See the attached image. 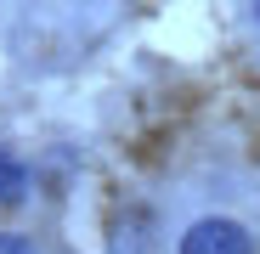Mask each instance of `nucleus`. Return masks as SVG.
Wrapping results in <instances>:
<instances>
[{
  "label": "nucleus",
  "instance_id": "obj_3",
  "mask_svg": "<svg viewBox=\"0 0 260 254\" xmlns=\"http://www.w3.org/2000/svg\"><path fill=\"white\" fill-rule=\"evenodd\" d=\"M0 254H34V248H28L23 237H0Z\"/></svg>",
  "mask_w": 260,
  "mask_h": 254
},
{
  "label": "nucleus",
  "instance_id": "obj_1",
  "mask_svg": "<svg viewBox=\"0 0 260 254\" xmlns=\"http://www.w3.org/2000/svg\"><path fill=\"white\" fill-rule=\"evenodd\" d=\"M181 254H249V232L238 221H198L181 237Z\"/></svg>",
  "mask_w": 260,
  "mask_h": 254
},
{
  "label": "nucleus",
  "instance_id": "obj_2",
  "mask_svg": "<svg viewBox=\"0 0 260 254\" xmlns=\"http://www.w3.org/2000/svg\"><path fill=\"white\" fill-rule=\"evenodd\" d=\"M23 187H28V175H23V164L0 153V203H17V198H23Z\"/></svg>",
  "mask_w": 260,
  "mask_h": 254
}]
</instances>
